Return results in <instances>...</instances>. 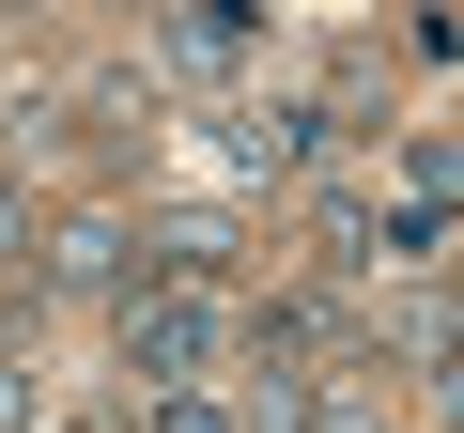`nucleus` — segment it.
I'll return each mask as SVG.
<instances>
[{
  "label": "nucleus",
  "mask_w": 464,
  "mask_h": 433,
  "mask_svg": "<svg viewBox=\"0 0 464 433\" xmlns=\"http://www.w3.org/2000/svg\"><path fill=\"white\" fill-rule=\"evenodd\" d=\"M248 47H264V0H170V63L186 78H232Z\"/></svg>",
  "instance_id": "nucleus-3"
},
{
  "label": "nucleus",
  "mask_w": 464,
  "mask_h": 433,
  "mask_svg": "<svg viewBox=\"0 0 464 433\" xmlns=\"http://www.w3.org/2000/svg\"><path fill=\"white\" fill-rule=\"evenodd\" d=\"M248 294L232 279H124V387H232Z\"/></svg>",
  "instance_id": "nucleus-1"
},
{
  "label": "nucleus",
  "mask_w": 464,
  "mask_h": 433,
  "mask_svg": "<svg viewBox=\"0 0 464 433\" xmlns=\"http://www.w3.org/2000/svg\"><path fill=\"white\" fill-rule=\"evenodd\" d=\"M0 248H16V201H0Z\"/></svg>",
  "instance_id": "nucleus-9"
},
{
  "label": "nucleus",
  "mask_w": 464,
  "mask_h": 433,
  "mask_svg": "<svg viewBox=\"0 0 464 433\" xmlns=\"http://www.w3.org/2000/svg\"><path fill=\"white\" fill-rule=\"evenodd\" d=\"M140 248H155V279H232V216H217V201H170Z\"/></svg>",
  "instance_id": "nucleus-5"
},
{
  "label": "nucleus",
  "mask_w": 464,
  "mask_h": 433,
  "mask_svg": "<svg viewBox=\"0 0 464 433\" xmlns=\"http://www.w3.org/2000/svg\"><path fill=\"white\" fill-rule=\"evenodd\" d=\"M0 16H32V0H0Z\"/></svg>",
  "instance_id": "nucleus-10"
},
{
  "label": "nucleus",
  "mask_w": 464,
  "mask_h": 433,
  "mask_svg": "<svg viewBox=\"0 0 464 433\" xmlns=\"http://www.w3.org/2000/svg\"><path fill=\"white\" fill-rule=\"evenodd\" d=\"M0 433H47V387H32V356H0Z\"/></svg>",
  "instance_id": "nucleus-7"
},
{
  "label": "nucleus",
  "mask_w": 464,
  "mask_h": 433,
  "mask_svg": "<svg viewBox=\"0 0 464 433\" xmlns=\"http://www.w3.org/2000/svg\"><path fill=\"white\" fill-rule=\"evenodd\" d=\"M310 264H325V279H387V216H372V186H325V201H310Z\"/></svg>",
  "instance_id": "nucleus-4"
},
{
  "label": "nucleus",
  "mask_w": 464,
  "mask_h": 433,
  "mask_svg": "<svg viewBox=\"0 0 464 433\" xmlns=\"http://www.w3.org/2000/svg\"><path fill=\"white\" fill-rule=\"evenodd\" d=\"M418 47H433V63H464V0H449V16H418Z\"/></svg>",
  "instance_id": "nucleus-8"
},
{
  "label": "nucleus",
  "mask_w": 464,
  "mask_h": 433,
  "mask_svg": "<svg viewBox=\"0 0 464 433\" xmlns=\"http://www.w3.org/2000/svg\"><path fill=\"white\" fill-rule=\"evenodd\" d=\"M140 433H248L217 387H140Z\"/></svg>",
  "instance_id": "nucleus-6"
},
{
  "label": "nucleus",
  "mask_w": 464,
  "mask_h": 433,
  "mask_svg": "<svg viewBox=\"0 0 464 433\" xmlns=\"http://www.w3.org/2000/svg\"><path fill=\"white\" fill-rule=\"evenodd\" d=\"M325 155V109L310 93H248V109H217V170H248V186H295Z\"/></svg>",
  "instance_id": "nucleus-2"
}]
</instances>
